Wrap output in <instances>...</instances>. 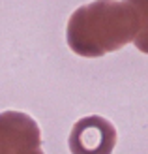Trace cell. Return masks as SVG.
<instances>
[{
	"instance_id": "cell-1",
	"label": "cell",
	"mask_w": 148,
	"mask_h": 154,
	"mask_svg": "<svg viewBox=\"0 0 148 154\" xmlns=\"http://www.w3.org/2000/svg\"><path fill=\"white\" fill-rule=\"evenodd\" d=\"M146 28V0H96L71 13L66 40L79 57L96 58L133 42L144 51Z\"/></svg>"
},
{
	"instance_id": "cell-2",
	"label": "cell",
	"mask_w": 148,
	"mask_h": 154,
	"mask_svg": "<svg viewBox=\"0 0 148 154\" xmlns=\"http://www.w3.org/2000/svg\"><path fill=\"white\" fill-rule=\"evenodd\" d=\"M36 120L21 111L0 113V154H43Z\"/></svg>"
},
{
	"instance_id": "cell-3",
	"label": "cell",
	"mask_w": 148,
	"mask_h": 154,
	"mask_svg": "<svg viewBox=\"0 0 148 154\" xmlns=\"http://www.w3.org/2000/svg\"><path fill=\"white\" fill-rule=\"evenodd\" d=\"M116 145V130L99 115L81 119L69 134L71 154H113Z\"/></svg>"
}]
</instances>
